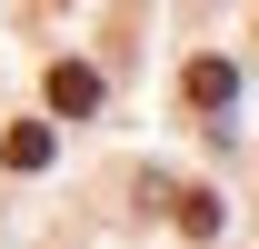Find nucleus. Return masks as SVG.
<instances>
[{
	"mask_svg": "<svg viewBox=\"0 0 259 249\" xmlns=\"http://www.w3.org/2000/svg\"><path fill=\"white\" fill-rule=\"evenodd\" d=\"M50 110H70V120L100 110V70H90V60H60V70H50Z\"/></svg>",
	"mask_w": 259,
	"mask_h": 249,
	"instance_id": "1",
	"label": "nucleus"
},
{
	"mask_svg": "<svg viewBox=\"0 0 259 249\" xmlns=\"http://www.w3.org/2000/svg\"><path fill=\"white\" fill-rule=\"evenodd\" d=\"M180 90H190V110H220V100H229V60H220V50H199V60L180 70Z\"/></svg>",
	"mask_w": 259,
	"mask_h": 249,
	"instance_id": "2",
	"label": "nucleus"
},
{
	"mask_svg": "<svg viewBox=\"0 0 259 249\" xmlns=\"http://www.w3.org/2000/svg\"><path fill=\"white\" fill-rule=\"evenodd\" d=\"M0 159H10V170H50V130H40V120L0 130Z\"/></svg>",
	"mask_w": 259,
	"mask_h": 249,
	"instance_id": "3",
	"label": "nucleus"
},
{
	"mask_svg": "<svg viewBox=\"0 0 259 249\" xmlns=\"http://www.w3.org/2000/svg\"><path fill=\"white\" fill-rule=\"evenodd\" d=\"M180 229L209 239V229H220V199H209V189H180Z\"/></svg>",
	"mask_w": 259,
	"mask_h": 249,
	"instance_id": "4",
	"label": "nucleus"
}]
</instances>
